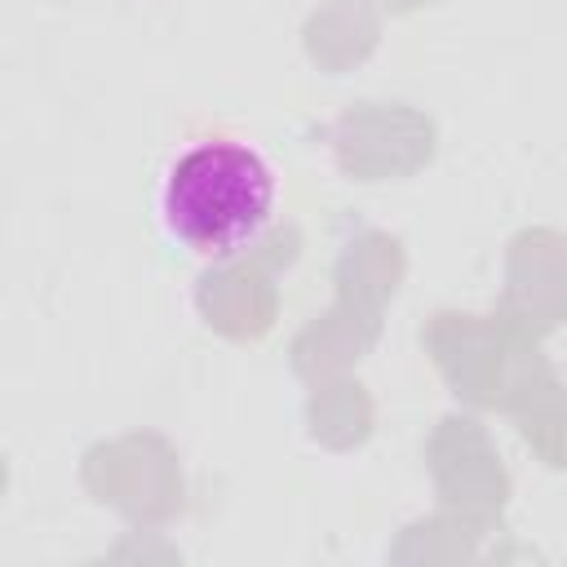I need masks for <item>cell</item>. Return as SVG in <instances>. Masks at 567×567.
<instances>
[{"label":"cell","mask_w":567,"mask_h":567,"mask_svg":"<svg viewBox=\"0 0 567 567\" xmlns=\"http://www.w3.org/2000/svg\"><path fill=\"white\" fill-rule=\"evenodd\" d=\"M279 195L284 177L275 159L252 137L213 128L164 159L155 221L177 252L204 266H226L270 235Z\"/></svg>","instance_id":"cell-1"}]
</instances>
